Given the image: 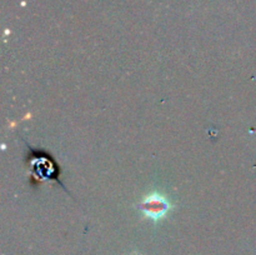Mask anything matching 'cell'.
Returning a JSON list of instances; mask_svg holds the SVG:
<instances>
[{"label": "cell", "mask_w": 256, "mask_h": 255, "mask_svg": "<svg viewBox=\"0 0 256 255\" xmlns=\"http://www.w3.org/2000/svg\"><path fill=\"white\" fill-rule=\"evenodd\" d=\"M140 210L152 220H160L170 210V202L160 194H152L145 198L139 205Z\"/></svg>", "instance_id": "6da1fadb"}]
</instances>
